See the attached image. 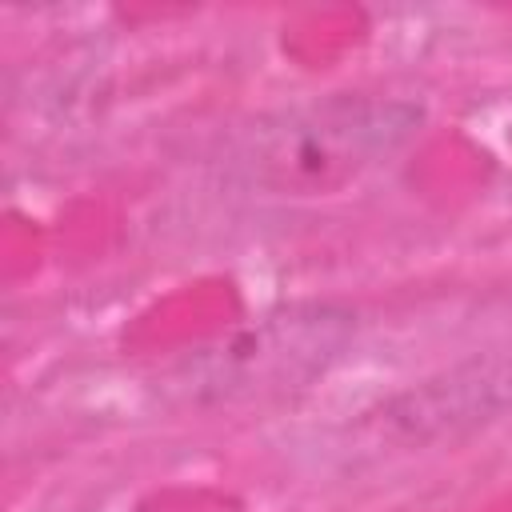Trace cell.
Segmentation results:
<instances>
[{"label":"cell","instance_id":"cell-2","mask_svg":"<svg viewBox=\"0 0 512 512\" xmlns=\"http://www.w3.org/2000/svg\"><path fill=\"white\" fill-rule=\"evenodd\" d=\"M352 316L340 308H288L264 316L256 328L212 348L192 368V396L260 400L280 396L320 376L348 344Z\"/></svg>","mask_w":512,"mask_h":512},{"label":"cell","instance_id":"cell-1","mask_svg":"<svg viewBox=\"0 0 512 512\" xmlns=\"http://www.w3.org/2000/svg\"><path fill=\"white\" fill-rule=\"evenodd\" d=\"M424 112L392 96H332L256 124L236 172L268 192H332L404 148Z\"/></svg>","mask_w":512,"mask_h":512},{"label":"cell","instance_id":"cell-3","mask_svg":"<svg viewBox=\"0 0 512 512\" xmlns=\"http://www.w3.org/2000/svg\"><path fill=\"white\" fill-rule=\"evenodd\" d=\"M512 408V352L468 360L436 380H424L384 408V428L400 440H440Z\"/></svg>","mask_w":512,"mask_h":512}]
</instances>
